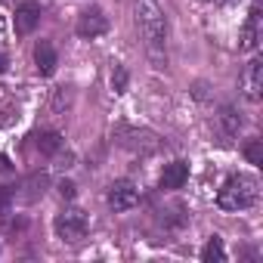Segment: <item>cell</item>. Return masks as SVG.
Here are the masks:
<instances>
[{
    "mask_svg": "<svg viewBox=\"0 0 263 263\" xmlns=\"http://www.w3.org/2000/svg\"><path fill=\"white\" fill-rule=\"evenodd\" d=\"M257 19H260V10L254 7L251 10V16H248V22H245V28H241V50H254L257 47V41H260V31H257Z\"/></svg>",
    "mask_w": 263,
    "mask_h": 263,
    "instance_id": "8fae6325",
    "label": "cell"
},
{
    "mask_svg": "<svg viewBox=\"0 0 263 263\" xmlns=\"http://www.w3.org/2000/svg\"><path fill=\"white\" fill-rule=\"evenodd\" d=\"M87 229H90V217L84 214V211H78V208H71V211H62V214H56V220H53V232H56V238H62V241H81L84 235H87Z\"/></svg>",
    "mask_w": 263,
    "mask_h": 263,
    "instance_id": "3957f363",
    "label": "cell"
},
{
    "mask_svg": "<svg viewBox=\"0 0 263 263\" xmlns=\"http://www.w3.org/2000/svg\"><path fill=\"white\" fill-rule=\"evenodd\" d=\"M59 195H62V198H74V195H78V186H74L71 180H62V183H59Z\"/></svg>",
    "mask_w": 263,
    "mask_h": 263,
    "instance_id": "e0dca14e",
    "label": "cell"
},
{
    "mask_svg": "<svg viewBox=\"0 0 263 263\" xmlns=\"http://www.w3.org/2000/svg\"><path fill=\"white\" fill-rule=\"evenodd\" d=\"M186 180H189V164L186 161H171V164H164L158 183H161V189H180Z\"/></svg>",
    "mask_w": 263,
    "mask_h": 263,
    "instance_id": "9c48e42d",
    "label": "cell"
},
{
    "mask_svg": "<svg viewBox=\"0 0 263 263\" xmlns=\"http://www.w3.org/2000/svg\"><path fill=\"white\" fill-rule=\"evenodd\" d=\"M118 143L130 152H143V155H152L161 149V140L152 130H137V127H118Z\"/></svg>",
    "mask_w": 263,
    "mask_h": 263,
    "instance_id": "277c9868",
    "label": "cell"
},
{
    "mask_svg": "<svg viewBox=\"0 0 263 263\" xmlns=\"http://www.w3.org/2000/svg\"><path fill=\"white\" fill-rule=\"evenodd\" d=\"M10 201H13L10 189H0V214H7V211H10Z\"/></svg>",
    "mask_w": 263,
    "mask_h": 263,
    "instance_id": "ac0fdd59",
    "label": "cell"
},
{
    "mask_svg": "<svg viewBox=\"0 0 263 263\" xmlns=\"http://www.w3.org/2000/svg\"><path fill=\"white\" fill-rule=\"evenodd\" d=\"M7 68V56H0V71H4Z\"/></svg>",
    "mask_w": 263,
    "mask_h": 263,
    "instance_id": "ffe728a7",
    "label": "cell"
},
{
    "mask_svg": "<svg viewBox=\"0 0 263 263\" xmlns=\"http://www.w3.org/2000/svg\"><path fill=\"white\" fill-rule=\"evenodd\" d=\"M10 171H13V167H10V161H7L4 155H0V174H10Z\"/></svg>",
    "mask_w": 263,
    "mask_h": 263,
    "instance_id": "d6986e66",
    "label": "cell"
},
{
    "mask_svg": "<svg viewBox=\"0 0 263 263\" xmlns=\"http://www.w3.org/2000/svg\"><path fill=\"white\" fill-rule=\"evenodd\" d=\"M260 87H263V62L260 59H251L245 65V74H241V90L251 102L260 99Z\"/></svg>",
    "mask_w": 263,
    "mask_h": 263,
    "instance_id": "52a82bcc",
    "label": "cell"
},
{
    "mask_svg": "<svg viewBox=\"0 0 263 263\" xmlns=\"http://www.w3.org/2000/svg\"><path fill=\"white\" fill-rule=\"evenodd\" d=\"M257 198H260V183L251 174H232L223 183L217 204H220V211H245V208L257 204Z\"/></svg>",
    "mask_w": 263,
    "mask_h": 263,
    "instance_id": "6da1fadb",
    "label": "cell"
},
{
    "mask_svg": "<svg viewBox=\"0 0 263 263\" xmlns=\"http://www.w3.org/2000/svg\"><path fill=\"white\" fill-rule=\"evenodd\" d=\"M74 31H78V37H84V41L102 37V34L108 31V16H105L99 7H90V10H84V13L78 16V25H74Z\"/></svg>",
    "mask_w": 263,
    "mask_h": 263,
    "instance_id": "5b68a950",
    "label": "cell"
},
{
    "mask_svg": "<svg viewBox=\"0 0 263 263\" xmlns=\"http://www.w3.org/2000/svg\"><path fill=\"white\" fill-rule=\"evenodd\" d=\"M111 90L115 93H124L127 90V68L124 65H115V71H111Z\"/></svg>",
    "mask_w": 263,
    "mask_h": 263,
    "instance_id": "2e32d148",
    "label": "cell"
},
{
    "mask_svg": "<svg viewBox=\"0 0 263 263\" xmlns=\"http://www.w3.org/2000/svg\"><path fill=\"white\" fill-rule=\"evenodd\" d=\"M245 158H248L251 164H263V143H260V140H251V143L245 146Z\"/></svg>",
    "mask_w": 263,
    "mask_h": 263,
    "instance_id": "9a60e30c",
    "label": "cell"
},
{
    "mask_svg": "<svg viewBox=\"0 0 263 263\" xmlns=\"http://www.w3.org/2000/svg\"><path fill=\"white\" fill-rule=\"evenodd\" d=\"M217 121H220V127H223V134H226V137H235V134H238V127H241V118H238V111H235L232 105H223L220 115H217Z\"/></svg>",
    "mask_w": 263,
    "mask_h": 263,
    "instance_id": "7c38bea8",
    "label": "cell"
},
{
    "mask_svg": "<svg viewBox=\"0 0 263 263\" xmlns=\"http://www.w3.org/2000/svg\"><path fill=\"white\" fill-rule=\"evenodd\" d=\"M137 201H140V192L130 180H118L108 186V208L111 211H130V208H137Z\"/></svg>",
    "mask_w": 263,
    "mask_h": 263,
    "instance_id": "8992f818",
    "label": "cell"
},
{
    "mask_svg": "<svg viewBox=\"0 0 263 263\" xmlns=\"http://www.w3.org/2000/svg\"><path fill=\"white\" fill-rule=\"evenodd\" d=\"M137 22H140V31L152 50V56L161 62V47H164V13L155 0H140L137 4Z\"/></svg>",
    "mask_w": 263,
    "mask_h": 263,
    "instance_id": "7a4b0ae2",
    "label": "cell"
},
{
    "mask_svg": "<svg viewBox=\"0 0 263 263\" xmlns=\"http://www.w3.org/2000/svg\"><path fill=\"white\" fill-rule=\"evenodd\" d=\"M34 65H37L41 74H53L56 71L59 59H56V50H53L50 41H37V47H34Z\"/></svg>",
    "mask_w": 263,
    "mask_h": 263,
    "instance_id": "30bf717a",
    "label": "cell"
},
{
    "mask_svg": "<svg viewBox=\"0 0 263 263\" xmlns=\"http://www.w3.org/2000/svg\"><path fill=\"white\" fill-rule=\"evenodd\" d=\"M37 149H41L44 155H56V152L62 149V137L56 134V130H47V134L37 137Z\"/></svg>",
    "mask_w": 263,
    "mask_h": 263,
    "instance_id": "5bb4252c",
    "label": "cell"
},
{
    "mask_svg": "<svg viewBox=\"0 0 263 263\" xmlns=\"http://www.w3.org/2000/svg\"><path fill=\"white\" fill-rule=\"evenodd\" d=\"M201 260H204V263H223V260H226V248H223V241H220L217 235L201 248Z\"/></svg>",
    "mask_w": 263,
    "mask_h": 263,
    "instance_id": "4fadbf2b",
    "label": "cell"
},
{
    "mask_svg": "<svg viewBox=\"0 0 263 263\" xmlns=\"http://www.w3.org/2000/svg\"><path fill=\"white\" fill-rule=\"evenodd\" d=\"M41 22V7L34 0H25V4L16 7V34H31Z\"/></svg>",
    "mask_w": 263,
    "mask_h": 263,
    "instance_id": "ba28073f",
    "label": "cell"
}]
</instances>
